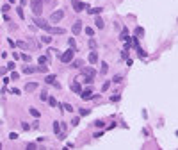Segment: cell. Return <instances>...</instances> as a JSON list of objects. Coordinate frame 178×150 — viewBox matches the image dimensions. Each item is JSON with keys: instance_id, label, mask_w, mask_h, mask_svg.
Returning <instances> with one entry per match:
<instances>
[{"instance_id": "cell-1", "label": "cell", "mask_w": 178, "mask_h": 150, "mask_svg": "<svg viewBox=\"0 0 178 150\" xmlns=\"http://www.w3.org/2000/svg\"><path fill=\"white\" fill-rule=\"evenodd\" d=\"M30 9L36 16H41L43 13V0H30Z\"/></svg>"}, {"instance_id": "cell-2", "label": "cell", "mask_w": 178, "mask_h": 150, "mask_svg": "<svg viewBox=\"0 0 178 150\" xmlns=\"http://www.w3.org/2000/svg\"><path fill=\"white\" fill-rule=\"evenodd\" d=\"M73 48H70V50H66V52H62L59 57H61V61L62 63H71V59H73Z\"/></svg>"}, {"instance_id": "cell-3", "label": "cell", "mask_w": 178, "mask_h": 150, "mask_svg": "<svg viewBox=\"0 0 178 150\" xmlns=\"http://www.w3.org/2000/svg\"><path fill=\"white\" fill-rule=\"evenodd\" d=\"M45 30L48 32V34H64V32H66L64 29H59V27H50V25H48V27H46Z\"/></svg>"}, {"instance_id": "cell-4", "label": "cell", "mask_w": 178, "mask_h": 150, "mask_svg": "<svg viewBox=\"0 0 178 150\" xmlns=\"http://www.w3.org/2000/svg\"><path fill=\"white\" fill-rule=\"evenodd\" d=\"M71 5H73V9L77 11V13H80L86 7V4L82 2V0H73V2H71Z\"/></svg>"}, {"instance_id": "cell-5", "label": "cell", "mask_w": 178, "mask_h": 150, "mask_svg": "<svg viewBox=\"0 0 178 150\" xmlns=\"http://www.w3.org/2000/svg\"><path fill=\"white\" fill-rule=\"evenodd\" d=\"M62 18H64V11H62V9L55 11V13L50 16V20H52V22H59V20H62Z\"/></svg>"}, {"instance_id": "cell-6", "label": "cell", "mask_w": 178, "mask_h": 150, "mask_svg": "<svg viewBox=\"0 0 178 150\" xmlns=\"http://www.w3.org/2000/svg\"><path fill=\"white\" fill-rule=\"evenodd\" d=\"M80 97H82V100H89V98H93V91L91 89H84V91H80Z\"/></svg>"}, {"instance_id": "cell-7", "label": "cell", "mask_w": 178, "mask_h": 150, "mask_svg": "<svg viewBox=\"0 0 178 150\" xmlns=\"http://www.w3.org/2000/svg\"><path fill=\"white\" fill-rule=\"evenodd\" d=\"M80 30H82V22H80V20H77V22L73 23V29H71V32H73V34L77 36Z\"/></svg>"}, {"instance_id": "cell-8", "label": "cell", "mask_w": 178, "mask_h": 150, "mask_svg": "<svg viewBox=\"0 0 178 150\" xmlns=\"http://www.w3.org/2000/svg\"><path fill=\"white\" fill-rule=\"evenodd\" d=\"M34 23L37 25V27H41V29H46V27H48V23H46L45 20H39V18H36V20H34Z\"/></svg>"}, {"instance_id": "cell-9", "label": "cell", "mask_w": 178, "mask_h": 150, "mask_svg": "<svg viewBox=\"0 0 178 150\" xmlns=\"http://www.w3.org/2000/svg\"><path fill=\"white\" fill-rule=\"evenodd\" d=\"M96 61H98V54H96V52H91V54H89V63L94 64Z\"/></svg>"}, {"instance_id": "cell-10", "label": "cell", "mask_w": 178, "mask_h": 150, "mask_svg": "<svg viewBox=\"0 0 178 150\" xmlns=\"http://www.w3.org/2000/svg\"><path fill=\"white\" fill-rule=\"evenodd\" d=\"M71 91H73V93H80V91H82V88H80L78 82H73V84H71Z\"/></svg>"}, {"instance_id": "cell-11", "label": "cell", "mask_w": 178, "mask_h": 150, "mask_svg": "<svg viewBox=\"0 0 178 150\" xmlns=\"http://www.w3.org/2000/svg\"><path fill=\"white\" fill-rule=\"evenodd\" d=\"M37 88V82H29V84L25 86V91H34Z\"/></svg>"}, {"instance_id": "cell-12", "label": "cell", "mask_w": 178, "mask_h": 150, "mask_svg": "<svg viewBox=\"0 0 178 150\" xmlns=\"http://www.w3.org/2000/svg\"><path fill=\"white\" fill-rule=\"evenodd\" d=\"M84 75H87V77H94L96 72H94L93 68H86V70H84Z\"/></svg>"}, {"instance_id": "cell-13", "label": "cell", "mask_w": 178, "mask_h": 150, "mask_svg": "<svg viewBox=\"0 0 178 150\" xmlns=\"http://www.w3.org/2000/svg\"><path fill=\"white\" fill-rule=\"evenodd\" d=\"M144 36V29L143 27H137L135 29V38H143Z\"/></svg>"}, {"instance_id": "cell-14", "label": "cell", "mask_w": 178, "mask_h": 150, "mask_svg": "<svg viewBox=\"0 0 178 150\" xmlns=\"http://www.w3.org/2000/svg\"><path fill=\"white\" fill-rule=\"evenodd\" d=\"M89 14H100L102 13V7H94V9H87Z\"/></svg>"}, {"instance_id": "cell-15", "label": "cell", "mask_w": 178, "mask_h": 150, "mask_svg": "<svg viewBox=\"0 0 178 150\" xmlns=\"http://www.w3.org/2000/svg\"><path fill=\"white\" fill-rule=\"evenodd\" d=\"M54 132H55V134H61V125H59V122H54Z\"/></svg>"}, {"instance_id": "cell-16", "label": "cell", "mask_w": 178, "mask_h": 150, "mask_svg": "<svg viewBox=\"0 0 178 150\" xmlns=\"http://www.w3.org/2000/svg\"><path fill=\"white\" fill-rule=\"evenodd\" d=\"M29 113H30L32 116H34V118H39V111H37V109H34V107H30Z\"/></svg>"}, {"instance_id": "cell-17", "label": "cell", "mask_w": 178, "mask_h": 150, "mask_svg": "<svg viewBox=\"0 0 178 150\" xmlns=\"http://www.w3.org/2000/svg\"><path fill=\"white\" fill-rule=\"evenodd\" d=\"M34 72H37V68H30V66H25V68H23V73H34Z\"/></svg>"}, {"instance_id": "cell-18", "label": "cell", "mask_w": 178, "mask_h": 150, "mask_svg": "<svg viewBox=\"0 0 178 150\" xmlns=\"http://www.w3.org/2000/svg\"><path fill=\"white\" fill-rule=\"evenodd\" d=\"M45 80H46V84H54V82H55V75H48Z\"/></svg>"}, {"instance_id": "cell-19", "label": "cell", "mask_w": 178, "mask_h": 150, "mask_svg": "<svg viewBox=\"0 0 178 150\" xmlns=\"http://www.w3.org/2000/svg\"><path fill=\"white\" fill-rule=\"evenodd\" d=\"M37 61H39V64H46V63H48V55H41Z\"/></svg>"}, {"instance_id": "cell-20", "label": "cell", "mask_w": 178, "mask_h": 150, "mask_svg": "<svg viewBox=\"0 0 178 150\" xmlns=\"http://www.w3.org/2000/svg\"><path fill=\"white\" fill-rule=\"evenodd\" d=\"M96 27H98V29H102V27H103V20L100 18V16H96Z\"/></svg>"}, {"instance_id": "cell-21", "label": "cell", "mask_w": 178, "mask_h": 150, "mask_svg": "<svg viewBox=\"0 0 178 150\" xmlns=\"http://www.w3.org/2000/svg\"><path fill=\"white\" fill-rule=\"evenodd\" d=\"M121 39H128V29H123V32H121Z\"/></svg>"}, {"instance_id": "cell-22", "label": "cell", "mask_w": 178, "mask_h": 150, "mask_svg": "<svg viewBox=\"0 0 178 150\" xmlns=\"http://www.w3.org/2000/svg\"><path fill=\"white\" fill-rule=\"evenodd\" d=\"M41 41L48 45V43H52V38H50V36H43V38H41Z\"/></svg>"}, {"instance_id": "cell-23", "label": "cell", "mask_w": 178, "mask_h": 150, "mask_svg": "<svg viewBox=\"0 0 178 150\" xmlns=\"http://www.w3.org/2000/svg\"><path fill=\"white\" fill-rule=\"evenodd\" d=\"M48 104H50L52 107H55V105H57V100H55V98H52V97H50V98H48Z\"/></svg>"}, {"instance_id": "cell-24", "label": "cell", "mask_w": 178, "mask_h": 150, "mask_svg": "<svg viewBox=\"0 0 178 150\" xmlns=\"http://www.w3.org/2000/svg\"><path fill=\"white\" fill-rule=\"evenodd\" d=\"M86 34H87V36H93V34H94V30H93L91 27H86Z\"/></svg>"}, {"instance_id": "cell-25", "label": "cell", "mask_w": 178, "mask_h": 150, "mask_svg": "<svg viewBox=\"0 0 178 150\" xmlns=\"http://www.w3.org/2000/svg\"><path fill=\"white\" fill-rule=\"evenodd\" d=\"M107 70H109V66H107V63H103V64H102V73H107Z\"/></svg>"}, {"instance_id": "cell-26", "label": "cell", "mask_w": 178, "mask_h": 150, "mask_svg": "<svg viewBox=\"0 0 178 150\" xmlns=\"http://www.w3.org/2000/svg\"><path fill=\"white\" fill-rule=\"evenodd\" d=\"M16 45H18L20 48H27V43H25V41H18V43H16Z\"/></svg>"}, {"instance_id": "cell-27", "label": "cell", "mask_w": 178, "mask_h": 150, "mask_svg": "<svg viewBox=\"0 0 178 150\" xmlns=\"http://www.w3.org/2000/svg\"><path fill=\"white\" fill-rule=\"evenodd\" d=\"M78 122H80V118H78V116H75V118L71 120V125H78Z\"/></svg>"}, {"instance_id": "cell-28", "label": "cell", "mask_w": 178, "mask_h": 150, "mask_svg": "<svg viewBox=\"0 0 178 150\" xmlns=\"http://www.w3.org/2000/svg\"><path fill=\"white\" fill-rule=\"evenodd\" d=\"M109 86H110V82H105V84L102 86V91H107V89H109Z\"/></svg>"}, {"instance_id": "cell-29", "label": "cell", "mask_w": 178, "mask_h": 150, "mask_svg": "<svg viewBox=\"0 0 178 150\" xmlns=\"http://www.w3.org/2000/svg\"><path fill=\"white\" fill-rule=\"evenodd\" d=\"M118 100H119V95H112L110 97V102H118Z\"/></svg>"}, {"instance_id": "cell-30", "label": "cell", "mask_w": 178, "mask_h": 150, "mask_svg": "<svg viewBox=\"0 0 178 150\" xmlns=\"http://www.w3.org/2000/svg\"><path fill=\"white\" fill-rule=\"evenodd\" d=\"M62 107H64V109H66V111H73V107H71V105H70V104H64V105H62Z\"/></svg>"}, {"instance_id": "cell-31", "label": "cell", "mask_w": 178, "mask_h": 150, "mask_svg": "<svg viewBox=\"0 0 178 150\" xmlns=\"http://www.w3.org/2000/svg\"><path fill=\"white\" fill-rule=\"evenodd\" d=\"M87 114H89L87 109H80V116H87Z\"/></svg>"}, {"instance_id": "cell-32", "label": "cell", "mask_w": 178, "mask_h": 150, "mask_svg": "<svg viewBox=\"0 0 178 150\" xmlns=\"http://www.w3.org/2000/svg\"><path fill=\"white\" fill-rule=\"evenodd\" d=\"M94 125H96V127H103V122H102V120H96Z\"/></svg>"}, {"instance_id": "cell-33", "label": "cell", "mask_w": 178, "mask_h": 150, "mask_svg": "<svg viewBox=\"0 0 178 150\" xmlns=\"http://www.w3.org/2000/svg\"><path fill=\"white\" fill-rule=\"evenodd\" d=\"M89 47H91V48H96V41L91 39V41H89Z\"/></svg>"}, {"instance_id": "cell-34", "label": "cell", "mask_w": 178, "mask_h": 150, "mask_svg": "<svg viewBox=\"0 0 178 150\" xmlns=\"http://www.w3.org/2000/svg\"><path fill=\"white\" fill-rule=\"evenodd\" d=\"M21 59H23V61H27V63H29V61H30V57H29L27 54H23V55H21Z\"/></svg>"}, {"instance_id": "cell-35", "label": "cell", "mask_w": 178, "mask_h": 150, "mask_svg": "<svg viewBox=\"0 0 178 150\" xmlns=\"http://www.w3.org/2000/svg\"><path fill=\"white\" fill-rule=\"evenodd\" d=\"M11 93H14V95H20V89H18V88H13V89H11Z\"/></svg>"}, {"instance_id": "cell-36", "label": "cell", "mask_w": 178, "mask_h": 150, "mask_svg": "<svg viewBox=\"0 0 178 150\" xmlns=\"http://www.w3.org/2000/svg\"><path fill=\"white\" fill-rule=\"evenodd\" d=\"M7 70H14V63H7Z\"/></svg>"}, {"instance_id": "cell-37", "label": "cell", "mask_w": 178, "mask_h": 150, "mask_svg": "<svg viewBox=\"0 0 178 150\" xmlns=\"http://www.w3.org/2000/svg\"><path fill=\"white\" fill-rule=\"evenodd\" d=\"M9 138H11V139H16V138H18V134H16V132H11Z\"/></svg>"}, {"instance_id": "cell-38", "label": "cell", "mask_w": 178, "mask_h": 150, "mask_svg": "<svg viewBox=\"0 0 178 150\" xmlns=\"http://www.w3.org/2000/svg\"><path fill=\"white\" fill-rule=\"evenodd\" d=\"M68 43H70V47H71V48H73V47H75V39H73V38H71V39L68 41Z\"/></svg>"}, {"instance_id": "cell-39", "label": "cell", "mask_w": 178, "mask_h": 150, "mask_svg": "<svg viewBox=\"0 0 178 150\" xmlns=\"http://www.w3.org/2000/svg\"><path fill=\"white\" fill-rule=\"evenodd\" d=\"M112 82H116V84H118V82H121V77H118V75H116V77L112 79Z\"/></svg>"}, {"instance_id": "cell-40", "label": "cell", "mask_w": 178, "mask_h": 150, "mask_svg": "<svg viewBox=\"0 0 178 150\" xmlns=\"http://www.w3.org/2000/svg\"><path fill=\"white\" fill-rule=\"evenodd\" d=\"M27 148H29V150H34V148H36V145H34V143H29V145H27Z\"/></svg>"}, {"instance_id": "cell-41", "label": "cell", "mask_w": 178, "mask_h": 150, "mask_svg": "<svg viewBox=\"0 0 178 150\" xmlns=\"http://www.w3.org/2000/svg\"><path fill=\"white\" fill-rule=\"evenodd\" d=\"M21 127H23V130H29L30 127H29V123H21Z\"/></svg>"}, {"instance_id": "cell-42", "label": "cell", "mask_w": 178, "mask_h": 150, "mask_svg": "<svg viewBox=\"0 0 178 150\" xmlns=\"http://www.w3.org/2000/svg\"><path fill=\"white\" fill-rule=\"evenodd\" d=\"M7 11H9V5H7V4H5V5L2 7V13H7Z\"/></svg>"}, {"instance_id": "cell-43", "label": "cell", "mask_w": 178, "mask_h": 150, "mask_svg": "<svg viewBox=\"0 0 178 150\" xmlns=\"http://www.w3.org/2000/svg\"><path fill=\"white\" fill-rule=\"evenodd\" d=\"M16 79H18V73H16V72H14V73L11 75V80H16Z\"/></svg>"}, {"instance_id": "cell-44", "label": "cell", "mask_w": 178, "mask_h": 150, "mask_svg": "<svg viewBox=\"0 0 178 150\" xmlns=\"http://www.w3.org/2000/svg\"><path fill=\"white\" fill-rule=\"evenodd\" d=\"M18 16H20V18H23V11H21V7H18Z\"/></svg>"}, {"instance_id": "cell-45", "label": "cell", "mask_w": 178, "mask_h": 150, "mask_svg": "<svg viewBox=\"0 0 178 150\" xmlns=\"http://www.w3.org/2000/svg\"><path fill=\"white\" fill-rule=\"evenodd\" d=\"M48 98V95H46V91H45V93H41V100H46Z\"/></svg>"}, {"instance_id": "cell-46", "label": "cell", "mask_w": 178, "mask_h": 150, "mask_svg": "<svg viewBox=\"0 0 178 150\" xmlns=\"http://www.w3.org/2000/svg\"><path fill=\"white\" fill-rule=\"evenodd\" d=\"M9 2H14V0H9Z\"/></svg>"}, {"instance_id": "cell-47", "label": "cell", "mask_w": 178, "mask_h": 150, "mask_svg": "<svg viewBox=\"0 0 178 150\" xmlns=\"http://www.w3.org/2000/svg\"><path fill=\"white\" fill-rule=\"evenodd\" d=\"M43 2H48V0H43Z\"/></svg>"}]
</instances>
